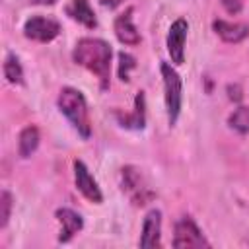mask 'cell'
Returning <instances> with one entry per match:
<instances>
[{
	"mask_svg": "<svg viewBox=\"0 0 249 249\" xmlns=\"http://www.w3.org/2000/svg\"><path fill=\"white\" fill-rule=\"evenodd\" d=\"M111 47L103 39H93V37H84L76 43L72 58L76 64L88 68L91 74L97 76L101 89L109 88V78H111Z\"/></svg>",
	"mask_w": 249,
	"mask_h": 249,
	"instance_id": "6da1fadb",
	"label": "cell"
},
{
	"mask_svg": "<svg viewBox=\"0 0 249 249\" xmlns=\"http://www.w3.org/2000/svg\"><path fill=\"white\" fill-rule=\"evenodd\" d=\"M56 103H58V109L66 115V119L72 123V126L78 130V134L82 138H89L91 124H89V115H88V103L82 91L76 88H62Z\"/></svg>",
	"mask_w": 249,
	"mask_h": 249,
	"instance_id": "7a4b0ae2",
	"label": "cell"
},
{
	"mask_svg": "<svg viewBox=\"0 0 249 249\" xmlns=\"http://www.w3.org/2000/svg\"><path fill=\"white\" fill-rule=\"evenodd\" d=\"M163 76V91H165V109H167V121L173 126L177 123V117L181 113V99H183V86L177 70L169 62H161L160 66Z\"/></svg>",
	"mask_w": 249,
	"mask_h": 249,
	"instance_id": "3957f363",
	"label": "cell"
},
{
	"mask_svg": "<svg viewBox=\"0 0 249 249\" xmlns=\"http://www.w3.org/2000/svg\"><path fill=\"white\" fill-rule=\"evenodd\" d=\"M60 33V23L53 18H43V16H33L25 21L23 25V35L31 41L39 43H49Z\"/></svg>",
	"mask_w": 249,
	"mask_h": 249,
	"instance_id": "277c9868",
	"label": "cell"
},
{
	"mask_svg": "<svg viewBox=\"0 0 249 249\" xmlns=\"http://www.w3.org/2000/svg\"><path fill=\"white\" fill-rule=\"evenodd\" d=\"M210 243L198 230V226L193 222L191 216H183L175 224V235H173V247H208Z\"/></svg>",
	"mask_w": 249,
	"mask_h": 249,
	"instance_id": "5b68a950",
	"label": "cell"
},
{
	"mask_svg": "<svg viewBox=\"0 0 249 249\" xmlns=\"http://www.w3.org/2000/svg\"><path fill=\"white\" fill-rule=\"evenodd\" d=\"M123 191H126L136 206H144L150 198H154V193L144 185L142 175L136 167L126 165L123 167Z\"/></svg>",
	"mask_w": 249,
	"mask_h": 249,
	"instance_id": "8992f818",
	"label": "cell"
},
{
	"mask_svg": "<svg viewBox=\"0 0 249 249\" xmlns=\"http://www.w3.org/2000/svg\"><path fill=\"white\" fill-rule=\"evenodd\" d=\"M187 31H189V23L183 18L175 19L171 23V27H169V33H167V53H169L173 64H183V60H185Z\"/></svg>",
	"mask_w": 249,
	"mask_h": 249,
	"instance_id": "52a82bcc",
	"label": "cell"
},
{
	"mask_svg": "<svg viewBox=\"0 0 249 249\" xmlns=\"http://www.w3.org/2000/svg\"><path fill=\"white\" fill-rule=\"evenodd\" d=\"M74 181H76L78 191H80L88 200H91V202H95V204H101V202H103V195H101V191H99V187H97V181L91 177L89 169H88L86 163L80 161V160L74 161Z\"/></svg>",
	"mask_w": 249,
	"mask_h": 249,
	"instance_id": "ba28073f",
	"label": "cell"
},
{
	"mask_svg": "<svg viewBox=\"0 0 249 249\" xmlns=\"http://www.w3.org/2000/svg\"><path fill=\"white\" fill-rule=\"evenodd\" d=\"M160 235H161V212L160 210H150L142 222V235H140V247L150 249L160 245Z\"/></svg>",
	"mask_w": 249,
	"mask_h": 249,
	"instance_id": "9c48e42d",
	"label": "cell"
},
{
	"mask_svg": "<svg viewBox=\"0 0 249 249\" xmlns=\"http://www.w3.org/2000/svg\"><path fill=\"white\" fill-rule=\"evenodd\" d=\"M115 35L123 45H138L140 43V33L136 25L132 23V8H126L121 16L115 18Z\"/></svg>",
	"mask_w": 249,
	"mask_h": 249,
	"instance_id": "30bf717a",
	"label": "cell"
},
{
	"mask_svg": "<svg viewBox=\"0 0 249 249\" xmlns=\"http://www.w3.org/2000/svg\"><path fill=\"white\" fill-rule=\"evenodd\" d=\"M56 218L60 222V235H58V241L60 243H66L70 241L82 228H84V220L78 212L70 210V208H58L56 210Z\"/></svg>",
	"mask_w": 249,
	"mask_h": 249,
	"instance_id": "8fae6325",
	"label": "cell"
},
{
	"mask_svg": "<svg viewBox=\"0 0 249 249\" xmlns=\"http://www.w3.org/2000/svg\"><path fill=\"white\" fill-rule=\"evenodd\" d=\"M212 29L226 43H239L249 35V25L231 23V21H224V19H214L212 21Z\"/></svg>",
	"mask_w": 249,
	"mask_h": 249,
	"instance_id": "7c38bea8",
	"label": "cell"
},
{
	"mask_svg": "<svg viewBox=\"0 0 249 249\" xmlns=\"http://www.w3.org/2000/svg\"><path fill=\"white\" fill-rule=\"evenodd\" d=\"M115 115H117L121 126H124V128H134V130L144 128V124H146V97H144V91L136 93L132 115H121V113H115Z\"/></svg>",
	"mask_w": 249,
	"mask_h": 249,
	"instance_id": "4fadbf2b",
	"label": "cell"
},
{
	"mask_svg": "<svg viewBox=\"0 0 249 249\" xmlns=\"http://www.w3.org/2000/svg\"><path fill=\"white\" fill-rule=\"evenodd\" d=\"M66 14H68L74 21L82 23V25L88 27V29H93V27L97 25L95 14H93V10H91V6H89L88 0H70V4L66 6Z\"/></svg>",
	"mask_w": 249,
	"mask_h": 249,
	"instance_id": "5bb4252c",
	"label": "cell"
},
{
	"mask_svg": "<svg viewBox=\"0 0 249 249\" xmlns=\"http://www.w3.org/2000/svg\"><path fill=\"white\" fill-rule=\"evenodd\" d=\"M39 140H41V136H39V128L33 126V124L25 126V128L19 132V142H18L19 156H21V158H29V156L37 150Z\"/></svg>",
	"mask_w": 249,
	"mask_h": 249,
	"instance_id": "9a60e30c",
	"label": "cell"
},
{
	"mask_svg": "<svg viewBox=\"0 0 249 249\" xmlns=\"http://www.w3.org/2000/svg\"><path fill=\"white\" fill-rule=\"evenodd\" d=\"M4 76L14 86H21L23 84V68H21V64H19L16 54H8L6 56V60H4Z\"/></svg>",
	"mask_w": 249,
	"mask_h": 249,
	"instance_id": "2e32d148",
	"label": "cell"
},
{
	"mask_svg": "<svg viewBox=\"0 0 249 249\" xmlns=\"http://www.w3.org/2000/svg\"><path fill=\"white\" fill-rule=\"evenodd\" d=\"M228 123H230V126H231L233 130H237L239 134H247V132H249V105L237 107V109L230 115Z\"/></svg>",
	"mask_w": 249,
	"mask_h": 249,
	"instance_id": "e0dca14e",
	"label": "cell"
},
{
	"mask_svg": "<svg viewBox=\"0 0 249 249\" xmlns=\"http://www.w3.org/2000/svg\"><path fill=\"white\" fill-rule=\"evenodd\" d=\"M132 68H136L134 56L128 54V53H119V78H121L123 82H128Z\"/></svg>",
	"mask_w": 249,
	"mask_h": 249,
	"instance_id": "ac0fdd59",
	"label": "cell"
},
{
	"mask_svg": "<svg viewBox=\"0 0 249 249\" xmlns=\"http://www.w3.org/2000/svg\"><path fill=\"white\" fill-rule=\"evenodd\" d=\"M12 212V195L8 191H2L0 195V228H6Z\"/></svg>",
	"mask_w": 249,
	"mask_h": 249,
	"instance_id": "d6986e66",
	"label": "cell"
},
{
	"mask_svg": "<svg viewBox=\"0 0 249 249\" xmlns=\"http://www.w3.org/2000/svg\"><path fill=\"white\" fill-rule=\"evenodd\" d=\"M226 91H228V97L233 101V103H239L243 99V89L239 84H228L226 86Z\"/></svg>",
	"mask_w": 249,
	"mask_h": 249,
	"instance_id": "ffe728a7",
	"label": "cell"
},
{
	"mask_svg": "<svg viewBox=\"0 0 249 249\" xmlns=\"http://www.w3.org/2000/svg\"><path fill=\"white\" fill-rule=\"evenodd\" d=\"M222 6L226 8L228 14H239L243 8V2L241 0H222Z\"/></svg>",
	"mask_w": 249,
	"mask_h": 249,
	"instance_id": "44dd1931",
	"label": "cell"
},
{
	"mask_svg": "<svg viewBox=\"0 0 249 249\" xmlns=\"http://www.w3.org/2000/svg\"><path fill=\"white\" fill-rule=\"evenodd\" d=\"M124 0H99V4L103 6V8H109V10H113V8H117V6H121Z\"/></svg>",
	"mask_w": 249,
	"mask_h": 249,
	"instance_id": "7402d4cb",
	"label": "cell"
},
{
	"mask_svg": "<svg viewBox=\"0 0 249 249\" xmlns=\"http://www.w3.org/2000/svg\"><path fill=\"white\" fill-rule=\"evenodd\" d=\"M31 4H41V6H53V4H56V0H31Z\"/></svg>",
	"mask_w": 249,
	"mask_h": 249,
	"instance_id": "603a6c76",
	"label": "cell"
}]
</instances>
